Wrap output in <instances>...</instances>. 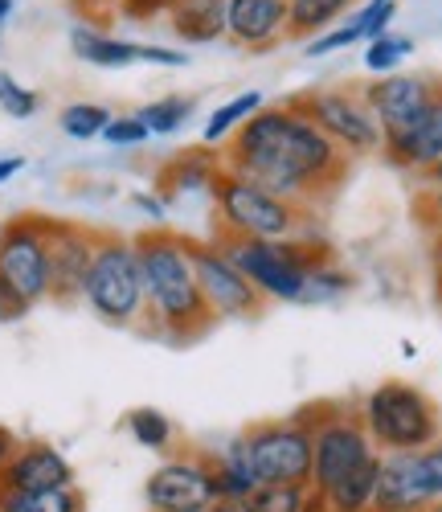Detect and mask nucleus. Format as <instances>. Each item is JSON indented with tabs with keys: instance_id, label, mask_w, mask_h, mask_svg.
Returning a JSON list of instances; mask_svg holds the SVG:
<instances>
[{
	"instance_id": "obj_1",
	"label": "nucleus",
	"mask_w": 442,
	"mask_h": 512,
	"mask_svg": "<svg viewBox=\"0 0 442 512\" xmlns=\"http://www.w3.org/2000/svg\"><path fill=\"white\" fill-rule=\"evenodd\" d=\"M221 168L271 189L303 209H316L348 173V156L307 119L295 99L254 111L221 148Z\"/></svg>"
},
{
	"instance_id": "obj_2",
	"label": "nucleus",
	"mask_w": 442,
	"mask_h": 512,
	"mask_svg": "<svg viewBox=\"0 0 442 512\" xmlns=\"http://www.w3.org/2000/svg\"><path fill=\"white\" fill-rule=\"evenodd\" d=\"M131 242H136L140 275H144V328L140 332L168 340V345H193V340H201L217 320L197 283L189 234L168 230V226H148Z\"/></svg>"
},
{
	"instance_id": "obj_3",
	"label": "nucleus",
	"mask_w": 442,
	"mask_h": 512,
	"mask_svg": "<svg viewBox=\"0 0 442 512\" xmlns=\"http://www.w3.org/2000/svg\"><path fill=\"white\" fill-rule=\"evenodd\" d=\"M213 234L221 238H254V242H283L312 230L316 209H303L271 189L246 181L242 173L221 168L213 181Z\"/></svg>"
},
{
	"instance_id": "obj_4",
	"label": "nucleus",
	"mask_w": 442,
	"mask_h": 512,
	"mask_svg": "<svg viewBox=\"0 0 442 512\" xmlns=\"http://www.w3.org/2000/svg\"><path fill=\"white\" fill-rule=\"evenodd\" d=\"M221 250L234 259V267L254 283V291L267 304H299L303 279L320 263H332L336 254L324 238H312V230L283 242H254V238H221Z\"/></svg>"
},
{
	"instance_id": "obj_5",
	"label": "nucleus",
	"mask_w": 442,
	"mask_h": 512,
	"mask_svg": "<svg viewBox=\"0 0 442 512\" xmlns=\"http://www.w3.org/2000/svg\"><path fill=\"white\" fill-rule=\"evenodd\" d=\"M82 308L107 328H144V275L136 242L115 230H99L95 259L82 283Z\"/></svg>"
},
{
	"instance_id": "obj_6",
	"label": "nucleus",
	"mask_w": 442,
	"mask_h": 512,
	"mask_svg": "<svg viewBox=\"0 0 442 512\" xmlns=\"http://www.w3.org/2000/svg\"><path fill=\"white\" fill-rule=\"evenodd\" d=\"M0 300L9 320L50 304V218L17 213L0 222Z\"/></svg>"
},
{
	"instance_id": "obj_7",
	"label": "nucleus",
	"mask_w": 442,
	"mask_h": 512,
	"mask_svg": "<svg viewBox=\"0 0 442 512\" xmlns=\"http://www.w3.org/2000/svg\"><path fill=\"white\" fill-rule=\"evenodd\" d=\"M357 418L369 431L377 455H393V451H422L434 439H442V414L434 406V398L410 381H381L373 386L361 406Z\"/></svg>"
},
{
	"instance_id": "obj_8",
	"label": "nucleus",
	"mask_w": 442,
	"mask_h": 512,
	"mask_svg": "<svg viewBox=\"0 0 442 512\" xmlns=\"http://www.w3.org/2000/svg\"><path fill=\"white\" fill-rule=\"evenodd\" d=\"M295 422H303L307 431L316 435L312 447V492H332L340 480H348L352 472H361L365 463L377 459V447L369 439V431L357 418V406L348 402H307L299 410H291Z\"/></svg>"
},
{
	"instance_id": "obj_9",
	"label": "nucleus",
	"mask_w": 442,
	"mask_h": 512,
	"mask_svg": "<svg viewBox=\"0 0 442 512\" xmlns=\"http://www.w3.org/2000/svg\"><path fill=\"white\" fill-rule=\"evenodd\" d=\"M246 447L258 488H307L312 484V447L316 435L291 414L283 418H262L246 426Z\"/></svg>"
},
{
	"instance_id": "obj_10",
	"label": "nucleus",
	"mask_w": 442,
	"mask_h": 512,
	"mask_svg": "<svg viewBox=\"0 0 442 512\" xmlns=\"http://www.w3.org/2000/svg\"><path fill=\"white\" fill-rule=\"evenodd\" d=\"M295 107L312 119L320 132L352 160V156H373L385 144L381 123L373 119V111L365 107L361 91H348V87H316V91H303L295 95Z\"/></svg>"
},
{
	"instance_id": "obj_11",
	"label": "nucleus",
	"mask_w": 442,
	"mask_h": 512,
	"mask_svg": "<svg viewBox=\"0 0 442 512\" xmlns=\"http://www.w3.org/2000/svg\"><path fill=\"white\" fill-rule=\"evenodd\" d=\"M189 250H193V267H197V283H201V295L213 312V320H254L262 316L267 300L254 291V283L234 267V259L221 242L209 234V238H189Z\"/></svg>"
},
{
	"instance_id": "obj_12",
	"label": "nucleus",
	"mask_w": 442,
	"mask_h": 512,
	"mask_svg": "<svg viewBox=\"0 0 442 512\" xmlns=\"http://www.w3.org/2000/svg\"><path fill=\"white\" fill-rule=\"evenodd\" d=\"M217 500L213 484V455L197 447H176L164 455L148 480H144V504L148 512H176V508H209Z\"/></svg>"
},
{
	"instance_id": "obj_13",
	"label": "nucleus",
	"mask_w": 442,
	"mask_h": 512,
	"mask_svg": "<svg viewBox=\"0 0 442 512\" xmlns=\"http://www.w3.org/2000/svg\"><path fill=\"white\" fill-rule=\"evenodd\" d=\"M99 230L70 222V218H50V304L74 308L82 304V283L95 259Z\"/></svg>"
},
{
	"instance_id": "obj_14",
	"label": "nucleus",
	"mask_w": 442,
	"mask_h": 512,
	"mask_svg": "<svg viewBox=\"0 0 442 512\" xmlns=\"http://www.w3.org/2000/svg\"><path fill=\"white\" fill-rule=\"evenodd\" d=\"M365 107L373 111V119L381 123V132L393 136V132H406V127L430 107V99L438 95V82L426 78V74H385V78H373L365 87H357Z\"/></svg>"
},
{
	"instance_id": "obj_15",
	"label": "nucleus",
	"mask_w": 442,
	"mask_h": 512,
	"mask_svg": "<svg viewBox=\"0 0 442 512\" xmlns=\"http://www.w3.org/2000/svg\"><path fill=\"white\" fill-rule=\"evenodd\" d=\"M74 484H78L74 463L62 455V447L46 439L17 443L9 467L0 472V488H13V492H54V488H74Z\"/></svg>"
},
{
	"instance_id": "obj_16",
	"label": "nucleus",
	"mask_w": 442,
	"mask_h": 512,
	"mask_svg": "<svg viewBox=\"0 0 442 512\" xmlns=\"http://www.w3.org/2000/svg\"><path fill=\"white\" fill-rule=\"evenodd\" d=\"M381 156L410 177H426L442 160V82H438V95L430 99V107L406 127V132L385 136Z\"/></svg>"
},
{
	"instance_id": "obj_17",
	"label": "nucleus",
	"mask_w": 442,
	"mask_h": 512,
	"mask_svg": "<svg viewBox=\"0 0 442 512\" xmlns=\"http://www.w3.org/2000/svg\"><path fill=\"white\" fill-rule=\"evenodd\" d=\"M434 504V492L426 484L418 451H393L381 455L373 512H426Z\"/></svg>"
},
{
	"instance_id": "obj_18",
	"label": "nucleus",
	"mask_w": 442,
	"mask_h": 512,
	"mask_svg": "<svg viewBox=\"0 0 442 512\" xmlns=\"http://www.w3.org/2000/svg\"><path fill=\"white\" fill-rule=\"evenodd\" d=\"M226 41L267 54L287 41V0H226Z\"/></svg>"
},
{
	"instance_id": "obj_19",
	"label": "nucleus",
	"mask_w": 442,
	"mask_h": 512,
	"mask_svg": "<svg viewBox=\"0 0 442 512\" xmlns=\"http://www.w3.org/2000/svg\"><path fill=\"white\" fill-rule=\"evenodd\" d=\"M221 173V152L213 148H185V152H176L168 164H160V173H156V193L176 205V201H185V197H213V181Z\"/></svg>"
},
{
	"instance_id": "obj_20",
	"label": "nucleus",
	"mask_w": 442,
	"mask_h": 512,
	"mask_svg": "<svg viewBox=\"0 0 442 512\" xmlns=\"http://www.w3.org/2000/svg\"><path fill=\"white\" fill-rule=\"evenodd\" d=\"M393 21H397V0H365V5L352 9L340 25H332L328 33L307 41L303 54L307 58H324V54H336V50H348V46H361V41L369 46L373 37L393 29Z\"/></svg>"
},
{
	"instance_id": "obj_21",
	"label": "nucleus",
	"mask_w": 442,
	"mask_h": 512,
	"mask_svg": "<svg viewBox=\"0 0 442 512\" xmlns=\"http://www.w3.org/2000/svg\"><path fill=\"white\" fill-rule=\"evenodd\" d=\"M70 54L95 70H127V66H140V41L115 37V33L99 29L95 21H74L70 25Z\"/></svg>"
},
{
	"instance_id": "obj_22",
	"label": "nucleus",
	"mask_w": 442,
	"mask_h": 512,
	"mask_svg": "<svg viewBox=\"0 0 442 512\" xmlns=\"http://www.w3.org/2000/svg\"><path fill=\"white\" fill-rule=\"evenodd\" d=\"M172 37H181L185 46H213L226 41V0H181L168 13Z\"/></svg>"
},
{
	"instance_id": "obj_23",
	"label": "nucleus",
	"mask_w": 442,
	"mask_h": 512,
	"mask_svg": "<svg viewBox=\"0 0 442 512\" xmlns=\"http://www.w3.org/2000/svg\"><path fill=\"white\" fill-rule=\"evenodd\" d=\"M213 455V484H217V500H250L258 492V476L250 463V447L246 435H230Z\"/></svg>"
},
{
	"instance_id": "obj_24",
	"label": "nucleus",
	"mask_w": 442,
	"mask_h": 512,
	"mask_svg": "<svg viewBox=\"0 0 442 512\" xmlns=\"http://www.w3.org/2000/svg\"><path fill=\"white\" fill-rule=\"evenodd\" d=\"M357 0H287V37L295 41H312L340 25Z\"/></svg>"
},
{
	"instance_id": "obj_25",
	"label": "nucleus",
	"mask_w": 442,
	"mask_h": 512,
	"mask_svg": "<svg viewBox=\"0 0 442 512\" xmlns=\"http://www.w3.org/2000/svg\"><path fill=\"white\" fill-rule=\"evenodd\" d=\"M267 107V99H262V91H238V95H230L226 103H217L213 111H209V119H205V127H201V144L205 148H226V140L238 132V127L254 115V111H262Z\"/></svg>"
},
{
	"instance_id": "obj_26",
	"label": "nucleus",
	"mask_w": 442,
	"mask_h": 512,
	"mask_svg": "<svg viewBox=\"0 0 442 512\" xmlns=\"http://www.w3.org/2000/svg\"><path fill=\"white\" fill-rule=\"evenodd\" d=\"M123 431L131 435V443L152 451V455H172L176 451V422L156 406H136L123 418Z\"/></svg>"
},
{
	"instance_id": "obj_27",
	"label": "nucleus",
	"mask_w": 442,
	"mask_h": 512,
	"mask_svg": "<svg viewBox=\"0 0 442 512\" xmlns=\"http://www.w3.org/2000/svg\"><path fill=\"white\" fill-rule=\"evenodd\" d=\"M357 291V275L348 267H340L336 259L332 263H320L312 275L303 279V295H299V308H332L340 300Z\"/></svg>"
},
{
	"instance_id": "obj_28",
	"label": "nucleus",
	"mask_w": 442,
	"mask_h": 512,
	"mask_svg": "<svg viewBox=\"0 0 442 512\" xmlns=\"http://www.w3.org/2000/svg\"><path fill=\"white\" fill-rule=\"evenodd\" d=\"M111 119H115L111 107L91 103V99H74V103H66L58 111V132L66 140H74V144H91V140H103Z\"/></svg>"
},
{
	"instance_id": "obj_29",
	"label": "nucleus",
	"mask_w": 442,
	"mask_h": 512,
	"mask_svg": "<svg viewBox=\"0 0 442 512\" xmlns=\"http://www.w3.org/2000/svg\"><path fill=\"white\" fill-rule=\"evenodd\" d=\"M193 115H197V99L193 95H160V99H152V103H144L136 111V119L148 127V136H176V132H185Z\"/></svg>"
},
{
	"instance_id": "obj_30",
	"label": "nucleus",
	"mask_w": 442,
	"mask_h": 512,
	"mask_svg": "<svg viewBox=\"0 0 442 512\" xmlns=\"http://www.w3.org/2000/svg\"><path fill=\"white\" fill-rule=\"evenodd\" d=\"M0 512H86L82 488H54V492H13L0 488Z\"/></svg>"
},
{
	"instance_id": "obj_31",
	"label": "nucleus",
	"mask_w": 442,
	"mask_h": 512,
	"mask_svg": "<svg viewBox=\"0 0 442 512\" xmlns=\"http://www.w3.org/2000/svg\"><path fill=\"white\" fill-rule=\"evenodd\" d=\"M414 54V37H406V33H381V37H373L369 46H365V54H361V62H365V70L373 74V78H385V74H397L402 70V62Z\"/></svg>"
},
{
	"instance_id": "obj_32",
	"label": "nucleus",
	"mask_w": 442,
	"mask_h": 512,
	"mask_svg": "<svg viewBox=\"0 0 442 512\" xmlns=\"http://www.w3.org/2000/svg\"><path fill=\"white\" fill-rule=\"evenodd\" d=\"M41 111V91L25 87V82L9 70H0V115L9 119H33Z\"/></svg>"
},
{
	"instance_id": "obj_33",
	"label": "nucleus",
	"mask_w": 442,
	"mask_h": 512,
	"mask_svg": "<svg viewBox=\"0 0 442 512\" xmlns=\"http://www.w3.org/2000/svg\"><path fill=\"white\" fill-rule=\"evenodd\" d=\"M250 504L254 512H307V488H258Z\"/></svg>"
},
{
	"instance_id": "obj_34",
	"label": "nucleus",
	"mask_w": 442,
	"mask_h": 512,
	"mask_svg": "<svg viewBox=\"0 0 442 512\" xmlns=\"http://www.w3.org/2000/svg\"><path fill=\"white\" fill-rule=\"evenodd\" d=\"M103 140H107L111 148H144L152 136H148V127L136 119V111H131V115H115V119L107 123Z\"/></svg>"
},
{
	"instance_id": "obj_35",
	"label": "nucleus",
	"mask_w": 442,
	"mask_h": 512,
	"mask_svg": "<svg viewBox=\"0 0 442 512\" xmlns=\"http://www.w3.org/2000/svg\"><path fill=\"white\" fill-rule=\"evenodd\" d=\"M193 58L185 50L156 46V41H140V66H160V70H185Z\"/></svg>"
},
{
	"instance_id": "obj_36",
	"label": "nucleus",
	"mask_w": 442,
	"mask_h": 512,
	"mask_svg": "<svg viewBox=\"0 0 442 512\" xmlns=\"http://www.w3.org/2000/svg\"><path fill=\"white\" fill-rule=\"evenodd\" d=\"M418 218L430 230V238H442V189H430V185L418 189Z\"/></svg>"
},
{
	"instance_id": "obj_37",
	"label": "nucleus",
	"mask_w": 442,
	"mask_h": 512,
	"mask_svg": "<svg viewBox=\"0 0 442 512\" xmlns=\"http://www.w3.org/2000/svg\"><path fill=\"white\" fill-rule=\"evenodd\" d=\"M127 201H131V209H136V213H144L152 226H164V218H168V201H164L156 189H136Z\"/></svg>"
},
{
	"instance_id": "obj_38",
	"label": "nucleus",
	"mask_w": 442,
	"mask_h": 512,
	"mask_svg": "<svg viewBox=\"0 0 442 512\" xmlns=\"http://www.w3.org/2000/svg\"><path fill=\"white\" fill-rule=\"evenodd\" d=\"M418 459H422L426 484H430V492H434V504H438V500H442V439H434L430 447H422V451H418Z\"/></svg>"
},
{
	"instance_id": "obj_39",
	"label": "nucleus",
	"mask_w": 442,
	"mask_h": 512,
	"mask_svg": "<svg viewBox=\"0 0 442 512\" xmlns=\"http://www.w3.org/2000/svg\"><path fill=\"white\" fill-rule=\"evenodd\" d=\"M119 13L131 21H156L168 13V0H115Z\"/></svg>"
},
{
	"instance_id": "obj_40",
	"label": "nucleus",
	"mask_w": 442,
	"mask_h": 512,
	"mask_svg": "<svg viewBox=\"0 0 442 512\" xmlns=\"http://www.w3.org/2000/svg\"><path fill=\"white\" fill-rule=\"evenodd\" d=\"M29 168V160L21 156V152H5L0 156V185H9V181H17L21 173Z\"/></svg>"
},
{
	"instance_id": "obj_41",
	"label": "nucleus",
	"mask_w": 442,
	"mask_h": 512,
	"mask_svg": "<svg viewBox=\"0 0 442 512\" xmlns=\"http://www.w3.org/2000/svg\"><path fill=\"white\" fill-rule=\"evenodd\" d=\"M430 275H434V295L442 304V238H434V250H430Z\"/></svg>"
},
{
	"instance_id": "obj_42",
	"label": "nucleus",
	"mask_w": 442,
	"mask_h": 512,
	"mask_svg": "<svg viewBox=\"0 0 442 512\" xmlns=\"http://www.w3.org/2000/svg\"><path fill=\"white\" fill-rule=\"evenodd\" d=\"M17 443H21V439L9 431V426H0V472H5V467H9V459H13Z\"/></svg>"
},
{
	"instance_id": "obj_43",
	"label": "nucleus",
	"mask_w": 442,
	"mask_h": 512,
	"mask_svg": "<svg viewBox=\"0 0 442 512\" xmlns=\"http://www.w3.org/2000/svg\"><path fill=\"white\" fill-rule=\"evenodd\" d=\"M209 512H254V504L250 500H213Z\"/></svg>"
},
{
	"instance_id": "obj_44",
	"label": "nucleus",
	"mask_w": 442,
	"mask_h": 512,
	"mask_svg": "<svg viewBox=\"0 0 442 512\" xmlns=\"http://www.w3.org/2000/svg\"><path fill=\"white\" fill-rule=\"evenodd\" d=\"M13 9H17V0H0V37H5V25H9Z\"/></svg>"
},
{
	"instance_id": "obj_45",
	"label": "nucleus",
	"mask_w": 442,
	"mask_h": 512,
	"mask_svg": "<svg viewBox=\"0 0 442 512\" xmlns=\"http://www.w3.org/2000/svg\"><path fill=\"white\" fill-rule=\"evenodd\" d=\"M422 185H430V189H442V160H438V164L430 168V173L422 177Z\"/></svg>"
},
{
	"instance_id": "obj_46",
	"label": "nucleus",
	"mask_w": 442,
	"mask_h": 512,
	"mask_svg": "<svg viewBox=\"0 0 442 512\" xmlns=\"http://www.w3.org/2000/svg\"><path fill=\"white\" fill-rule=\"evenodd\" d=\"M0 324H9V308H5V300H0Z\"/></svg>"
},
{
	"instance_id": "obj_47",
	"label": "nucleus",
	"mask_w": 442,
	"mask_h": 512,
	"mask_svg": "<svg viewBox=\"0 0 442 512\" xmlns=\"http://www.w3.org/2000/svg\"><path fill=\"white\" fill-rule=\"evenodd\" d=\"M176 512H209V508H176Z\"/></svg>"
},
{
	"instance_id": "obj_48",
	"label": "nucleus",
	"mask_w": 442,
	"mask_h": 512,
	"mask_svg": "<svg viewBox=\"0 0 442 512\" xmlns=\"http://www.w3.org/2000/svg\"><path fill=\"white\" fill-rule=\"evenodd\" d=\"M426 512H442V500H438V504H430V508H426Z\"/></svg>"
},
{
	"instance_id": "obj_49",
	"label": "nucleus",
	"mask_w": 442,
	"mask_h": 512,
	"mask_svg": "<svg viewBox=\"0 0 442 512\" xmlns=\"http://www.w3.org/2000/svg\"><path fill=\"white\" fill-rule=\"evenodd\" d=\"M172 5H181V0H168V9H172Z\"/></svg>"
}]
</instances>
